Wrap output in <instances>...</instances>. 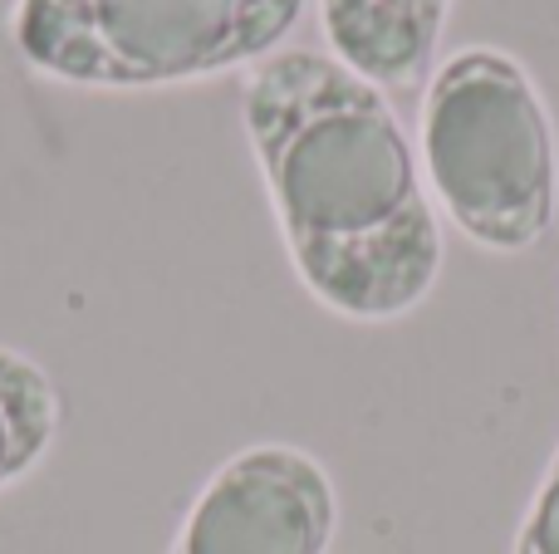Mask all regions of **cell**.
Wrapping results in <instances>:
<instances>
[{
  "mask_svg": "<svg viewBox=\"0 0 559 554\" xmlns=\"http://www.w3.org/2000/svg\"><path fill=\"white\" fill-rule=\"evenodd\" d=\"M241 128L299 285L329 314L393 324L442 275V221L393 98L334 55L280 49L241 79Z\"/></svg>",
  "mask_w": 559,
  "mask_h": 554,
  "instance_id": "1",
  "label": "cell"
},
{
  "mask_svg": "<svg viewBox=\"0 0 559 554\" xmlns=\"http://www.w3.org/2000/svg\"><path fill=\"white\" fill-rule=\"evenodd\" d=\"M417 162L442 216L491 255H525L559 216V133L515 55L466 45L437 64L417 108Z\"/></svg>",
  "mask_w": 559,
  "mask_h": 554,
  "instance_id": "2",
  "label": "cell"
},
{
  "mask_svg": "<svg viewBox=\"0 0 559 554\" xmlns=\"http://www.w3.org/2000/svg\"><path fill=\"white\" fill-rule=\"evenodd\" d=\"M309 0H10V45L74 88H173L255 69Z\"/></svg>",
  "mask_w": 559,
  "mask_h": 554,
  "instance_id": "3",
  "label": "cell"
},
{
  "mask_svg": "<svg viewBox=\"0 0 559 554\" xmlns=\"http://www.w3.org/2000/svg\"><path fill=\"white\" fill-rule=\"evenodd\" d=\"M338 491L329 467L295 442H255L197 491L173 554H329Z\"/></svg>",
  "mask_w": 559,
  "mask_h": 554,
  "instance_id": "4",
  "label": "cell"
},
{
  "mask_svg": "<svg viewBox=\"0 0 559 554\" xmlns=\"http://www.w3.org/2000/svg\"><path fill=\"white\" fill-rule=\"evenodd\" d=\"M447 15L452 0H319V35L324 55L393 98L423 84Z\"/></svg>",
  "mask_w": 559,
  "mask_h": 554,
  "instance_id": "5",
  "label": "cell"
},
{
  "mask_svg": "<svg viewBox=\"0 0 559 554\" xmlns=\"http://www.w3.org/2000/svg\"><path fill=\"white\" fill-rule=\"evenodd\" d=\"M59 422H64V402L45 363L0 344V491L25 481L49 457Z\"/></svg>",
  "mask_w": 559,
  "mask_h": 554,
  "instance_id": "6",
  "label": "cell"
},
{
  "mask_svg": "<svg viewBox=\"0 0 559 554\" xmlns=\"http://www.w3.org/2000/svg\"><path fill=\"white\" fill-rule=\"evenodd\" d=\"M511 554H559V442L545 461V477L535 486L525 520L515 530V550Z\"/></svg>",
  "mask_w": 559,
  "mask_h": 554,
  "instance_id": "7",
  "label": "cell"
}]
</instances>
